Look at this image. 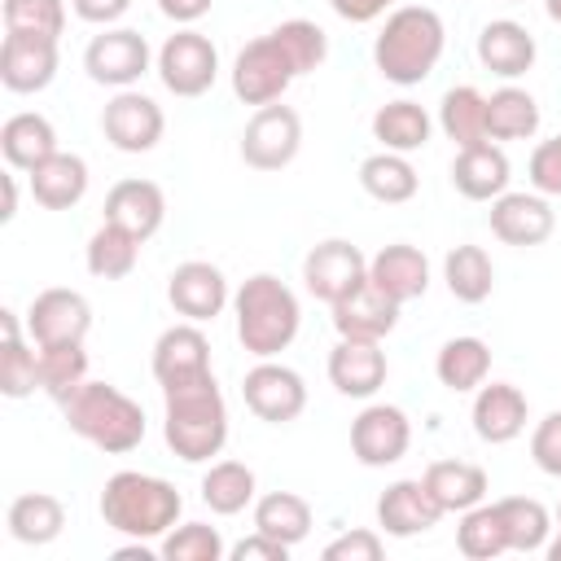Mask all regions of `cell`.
Instances as JSON below:
<instances>
[{
  "label": "cell",
  "instance_id": "e0dca14e",
  "mask_svg": "<svg viewBox=\"0 0 561 561\" xmlns=\"http://www.w3.org/2000/svg\"><path fill=\"white\" fill-rule=\"evenodd\" d=\"M557 228V210L543 193H500L491 202V232L504 241V245H543Z\"/></svg>",
  "mask_w": 561,
  "mask_h": 561
},
{
  "label": "cell",
  "instance_id": "f1b7e54d",
  "mask_svg": "<svg viewBox=\"0 0 561 561\" xmlns=\"http://www.w3.org/2000/svg\"><path fill=\"white\" fill-rule=\"evenodd\" d=\"M421 482L430 486V495L438 500L443 513H465V508L482 504L486 500V486H491L486 482V469L473 465V460H434L421 473Z\"/></svg>",
  "mask_w": 561,
  "mask_h": 561
},
{
  "label": "cell",
  "instance_id": "11a10c76",
  "mask_svg": "<svg viewBox=\"0 0 561 561\" xmlns=\"http://www.w3.org/2000/svg\"><path fill=\"white\" fill-rule=\"evenodd\" d=\"M543 552H548V561H561V526H557V539L543 543Z\"/></svg>",
  "mask_w": 561,
  "mask_h": 561
},
{
  "label": "cell",
  "instance_id": "f5cc1de1",
  "mask_svg": "<svg viewBox=\"0 0 561 561\" xmlns=\"http://www.w3.org/2000/svg\"><path fill=\"white\" fill-rule=\"evenodd\" d=\"M210 4L215 0H158V13L171 18L175 26H193V22H202L210 13Z\"/></svg>",
  "mask_w": 561,
  "mask_h": 561
},
{
  "label": "cell",
  "instance_id": "ffe728a7",
  "mask_svg": "<svg viewBox=\"0 0 561 561\" xmlns=\"http://www.w3.org/2000/svg\"><path fill=\"white\" fill-rule=\"evenodd\" d=\"M399 307L386 289H377L373 280H364L359 289H351L346 298H337L329 311H333V329L337 337H364V342H381L386 333H394L399 324Z\"/></svg>",
  "mask_w": 561,
  "mask_h": 561
},
{
  "label": "cell",
  "instance_id": "ab89813d",
  "mask_svg": "<svg viewBox=\"0 0 561 561\" xmlns=\"http://www.w3.org/2000/svg\"><path fill=\"white\" fill-rule=\"evenodd\" d=\"M254 530L294 548L311 535V504L298 491H267L254 500Z\"/></svg>",
  "mask_w": 561,
  "mask_h": 561
},
{
  "label": "cell",
  "instance_id": "4316f807",
  "mask_svg": "<svg viewBox=\"0 0 561 561\" xmlns=\"http://www.w3.org/2000/svg\"><path fill=\"white\" fill-rule=\"evenodd\" d=\"M26 180H31V197H35L44 210H70V206L83 202L92 175H88V162H83L79 153L57 149V153L44 158L35 171H26Z\"/></svg>",
  "mask_w": 561,
  "mask_h": 561
},
{
  "label": "cell",
  "instance_id": "603a6c76",
  "mask_svg": "<svg viewBox=\"0 0 561 561\" xmlns=\"http://www.w3.org/2000/svg\"><path fill=\"white\" fill-rule=\"evenodd\" d=\"M526 394L513 386V381H482L478 390H473V434L482 438V443H491V447H504V443H513L522 430H526Z\"/></svg>",
  "mask_w": 561,
  "mask_h": 561
},
{
  "label": "cell",
  "instance_id": "836d02e7",
  "mask_svg": "<svg viewBox=\"0 0 561 561\" xmlns=\"http://www.w3.org/2000/svg\"><path fill=\"white\" fill-rule=\"evenodd\" d=\"M0 329H4V346H0V394L4 399H26L39 390V351H31L22 342V324L18 311L4 307L0 311Z\"/></svg>",
  "mask_w": 561,
  "mask_h": 561
},
{
  "label": "cell",
  "instance_id": "30bf717a",
  "mask_svg": "<svg viewBox=\"0 0 561 561\" xmlns=\"http://www.w3.org/2000/svg\"><path fill=\"white\" fill-rule=\"evenodd\" d=\"M241 399L245 408L267 421V425H289L302 416L307 408V381L302 373H294L289 364H276V359H259L245 377H241Z\"/></svg>",
  "mask_w": 561,
  "mask_h": 561
},
{
  "label": "cell",
  "instance_id": "83f0119b",
  "mask_svg": "<svg viewBox=\"0 0 561 561\" xmlns=\"http://www.w3.org/2000/svg\"><path fill=\"white\" fill-rule=\"evenodd\" d=\"M0 153L13 171H35L44 158L57 153V127L35 110L9 114L0 127Z\"/></svg>",
  "mask_w": 561,
  "mask_h": 561
},
{
  "label": "cell",
  "instance_id": "f35d334b",
  "mask_svg": "<svg viewBox=\"0 0 561 561\" xmlns=\"http://www.w3.org/2000/svg\"><path fill=\"white\" fill-rule=\"evenodd\" d=\"M443 280L456 302H486L495 289V263L482 245H451L443 259Z\"/></svg>",
  "mask_w": 561,
  "mask_h": 561
},
{
  "label": "cell",
  "instance_id": "74e56055",
  "mask_svg": "<svg viewBox=\"0 0 561 561\" xmlns=\"http://www.w3.org/2000/svg\"><path fill=\"white\" fill-rule=\"evenodd\" d=\"M140 245H145V241H136L127 228L101 219V228L88 237L83 263H88V272H92L96 280H123V276L136 272V263H140Z\"/></svg>",
  "mask_w": 561,
  "mask_h": 561
},
{
  "label": "cell",
  "instance_id": "7dc6e473",
  "mask_svg": "<svg viewBox=\"0 0 561 561\" xmlns=\"http://www.w3.org/2000/svg\"><path fill=\"white\" fill-rule=\"evenodd\" d=\"M386 552L381 530H342L337 539L324 543V561H377Z\"/></svg>",
  "mask_w": 561,
  "mask_h": 561
},
{
  "label": "cell",
  "instance_id": "484cf974",
  "mask_svg": "<svg viewBox=\"0 0 561 561\" xmlns=\"http://www.w3.org/2000/svg\"><path fill=\"white\" fill-rule=\"evenodd\" d=\"M368 280L377 289H386L394 302H412V298H421L430 289V259L408 241L381 245L368 259Z\"/></svg>",
  "mask_w": 561,
  "mask_h": 561
},
{
  "label": "cell",
  "instance_id": "8fae6325",
  "mask_svg": "<svg viewBox=\"0 0 561 561\" xmlns=\"http://www.w3.org/2000/svg\"><path fill=\"white\" fill-rule=\"evenodd\" d=\"M101 131L118 153H149L167 131V114H162V105L153 96H145L136 88H123V92H114L105 101Z\"/></svg>",
  "mask_w": 561,
  "mask_h": 561
},
{
  "label": "cell",
  "instance_id": "c3c4849f",
  "mask_svg": "<svg viewBox=\"0 0 561 561\" xmlns=\"http://www.w3.org/2000/svg\"><path fill=\"white\" fill-rule=\"evenodd\" d=\"M530 460L548 473V478H561V408L548 412L535 434H530Z\"/></svg>",
  "mask_w": 561,
  "mask_h": 561
},
{
  "label": "cell",
  "instance_id": "6f0895ef",
  "mask_svg": "<svg viewBox=\"0 0 561 561\" xmlns=\"http://www.w3.org/2000/svg\"><path fill=\"white\" fill-rule=\"evenodd\" d=\"M557 522H561V504H557Z\"/></svg>",
  "mask_w": 561,
  "mask_h": 561
},
{
  "label": "cell",
  "instance_id": "bcb514c9",
  "mask_svg": "<svg viewBox=\"0 0 561 561\" xmlns=\"http://www.w3.org/2000/svg\"><path fill=\"white\" fill-rule=\"evenodd\" d=\"M526 175H530V188H535V193H543V197H561V136L535 145Z\"/></svg>",
  "mask_w": 561,
  "mask_h": 561
},
{
  "label": "cell",
  "instance_id": "d4e9b609",
  "mask_svg": "<svg viewBox=\"0 0 561 561\" xmlns=\"http://www.w3.org/2000/svg\"><path fill=\"white\" fill-rule=\"evenodd\" d=\"M202 373H210L206 333L193 320L162 329L158 342H153V381L158 386H175V381H188V377H202Z\"/></svg>",
  "mask_w": 561,
  "mask_h": 561
},
{
  "label": "cell",
  "instance_id": "9c48e42d",
  "mask_svg": "<svg viewBox=\"0 0 561 561\" xmlns=\"http://www.w3.org/2000/svg\"><path fill=\"white\" fill-rule=\"evenodd\" d=\"M302 149V118L294 105L285 101H272V105H259L241 131V158L245 167L254 171H280L298 158Z\"/></svg>",
  "mask_w": 561,
  "mask_h": 561
},
{
  "label": "cell",
  "instance_id": "7c38bea8",
  "mask_svg": "<svg viewBox=\"0 0 561 561\" xmlns=\"http://www.w3.org/2000/svg\"><path fill=\"white\" fill-rule=\"evenodd\" d=\"M364 280H368V259H364L359 245H351L342 237H329V241H320V245H311L302 254V285H307V294L329 302V307L337 298H346L351 289H359Z\"/></svg>",
  "mask_w": 561,
  "mask_h": 561
},
{
  "label": "cell",
  "instance_id": "8992f818",
  "mask_svg": "<svg viewBox=\"0 0 561 561\" xmlns=\"http://www.w3.org/2000/svg\"><path fill=\"white\" fill-rule=\"evenodd\" d=\"M294 79H298V66L289 61L285 44L272 31L259 35V39H250L237 53V61H232V92H237V101H245L254 110L280 101Z\"/></svg>",
  "mask_w": 561,
  "mask_h": 561
},
{
  "label": "cell",
  "instance_id": "52a82bcc",
  "mask_svg": "<svg viewBox=\"0 0 561 561\" xmlns=\"http://www.w3.org/2000/svg\"><path fill=\"white\" fill-rule=\"evenodd\" d=\"M153 70L171 96H202V92H210V83L219 75V48L210 44V35L184 26L162 39Z\"/></svg>",
  "mask_w": 561,
  "mask_h": 561
},
{
  "label": "cell",
  "instance_id": "4fadbf2b",
  "mask_svg": "<svg viewBox=\"0 0 561 561\" xmlns=\"http://www.w3.org/2000/svg\"><path fill=\"white\" fill-rule=\"evenodd\" d=\"M412 447V421L394 403H368L351 421V451L364 469H386L399 465Z\"/></svg>",
  "mask_w": 561,
  "mask_h": 561
},
{
  "label": "cell",
  "instance_id": "3957f363",
  "mask_svg": "<svg viewBox=\"0 0 561 561\" xmlns=\"http://www.w3.org/2000/svg\"><path fill=\"white\" fill-rule=\"evenodd\" d=\"M232 320H237V342L245 346V355L276 359L298 337L302 307H298V294L280 276L254 272L232 294Z\"/></svg>",
  "mask_w": 561,
  "mask_h": 561
},
{
  "label": "cell",
  "instance_id": "ac0fdd59",
  "mask_svg": "<svg viewBox=\"0 0 561 561\" xmlns=\"http://www.w3.org/2000/svg\"><path fill=\"white\" fill-rule=\"evenodd\" d=\"M438 517H443V508H438V500L430 495V486L421 478H399V482H390L377 495V526H381V535L412 539V535L434 530Z\"/></svg>",
  "mask_w": 561,
  "mask_h": 561
},
{
  "label": "cell",
  "instance_id": "cb8c5ba5",
  "mask_svg": "<svg viewBox=\"0 0 561 561\" xmlns=\"http://www.w3.org/2000/svg\"><path fill=\"white\" fill-rule=\"evenodd\" d=\"M473 53H478L482 70H491V75H500V79H522V75L535 66L539 44H535V35H530L522 22L495 18V22H486V26L478 31Z\"/></svg>",
  "mask_w": 561,
  "mask_h": 561
},
{
  "label": "cell",
  "instance_id": "9f6ffc18",
  "mask_svg": "<svg viewBox=\"0 0 561 561\" xmlns=\"http://www.w3.org/2000/svg\"><path fill=\"white\" fill-rule=\"evenodd\" d=\"M543 9H548V18L561 26V0H543Z\"/></svg>",
  "mask_w": 561,
  "mask_h": 561
},
{
  "label": "cell",
  "instance_id": "e575fe53",
  "mask_svg": "<svg viewBox=\"0 0 561 561\" xmlns=\"http://www.w3.org/2000/svg\"><path fill=\"white\" fill-rule=\"evenodd\" d=\"M359 188L373 197V202H386V206H399V202H412L416 188H421V175L416 167L408 162V153H368L359 162Z\"/></svg>",
  "mask_w": 561,
  "mask_h": 561
},
{
  "label": "cell",
  "instance_id": "ee69618b",
  "mask_svg": "<svg viewBox=\"0 0 561 561\" xmlns=\"http://www.w3.org/2000/svg\"><path fill=\"white\" fill-rule=\"evenodd\" d=\"M158 552L167 561H219L228 548H224V535L206 522H180L171 526L162 539H158Z\"/></svg>",
  "mask_w": 561,
  "mask_h": 561
},
{
  "label": "cell",
  "instance_id": "60d3db41",
  "mask_svg": "<svg viewBox=\"0 0 561 561\" xmlns=\"http://www.w3.org/2000/svg\"><path fill=\"white\" fill-rule=\"evenodd\" d=\"M83 381H88V351H83V342L39 346V390L53 403H66Z\"/></svg>",
  "mask_w": 561,
  "mask_h": 561
},
{
  "label": "cell",
  "instance_id": "7402d4cb",
  "mask_svg": "<svg viewBox=\"0 0 561 561\" xmlns=\"http://www.w3.org/2000/svg\"><path fill=\"white\" fill-rule=\"evenodd\" d=\"M105 219L127 228L136 241H149L167 219V193L153 180L127 175L105 193Z\"/></svg>",
  "mask_w": 561,
  "mask_h": 561
},
{
  "label": "cell",
  "instance_id": "2e32d148",
  "mask_svg": "<svg viewBox=\"0 0 561 561\" xmlns=\"http://www.w3.org/2000/svg\"><path fill=\"white\" fill-rule=\"evenodd\" d=\"M57 66H61L57 39L4 31V44H0V83L9 92H22V96L44 92L57 79Z\"/></svg>",
  "mask_w": 561,
  "mask_h": 561
},
{
  "label": "cell",
  "instance_id": "b9f144b4",
  "mask_svg": "<svg viewBox=\"0 0 561 561\" xmlns=\"http://www.w3.org/2000/svg\"><path fill=\"white\" fill-rule=\"evenodd\" d=\"M456 548L469 561H491V557L508 552V530H504L500 504H473V508H465L460 513V526H456Z\"/></svg>",
  "mask_w": 561,
  "mask_h": 561
},
{
  "label": "cell",
  "instance_id": "d590c367",
  "mask_svg": "<svg viewBox=\"0 0 561 561\" xmlns=\"http://www.w3.org/2000/svg\"><path fill=\"white\" fill-rule=\"evenodd\" d=\"M9 535L18 539V543H26V548H44V543H53L57 535H61V526H66V508H61V500L57 495H48V491H26V495H18L13 504H9Z\"/></svg>",
  "mask_w": 561,
  "mask_h": 561
},
{
  "label": "cell",
  "instance_id": "5b68a950",
  "mask_svg": "<svg viewBox=\"0 0 561 561\" xmlns=\"http://www.w3.org/2000/svg\"><path fill=\"white\" fill-rule=\"evenodd\" d=\"M61 412H66V425L83 443L101 447L105 456H127L145 443V408L110 381H83L61 403Z\"/></svg>",
  "mask_w": 561,
  "mask_h": 561
},
{
  "label": "cell",
  "instance_id": "4dcf8cb0",
  "mask_svg": "<svg viewBox=\"0 0 561 561\" xmlns=\"http://www.w3.org/2000/svg\"><path fill=\"white\" fill-rule=\"evenodd\" d=\"M430 131H434V118L425 105L399 96V101H386L377 114H373V140H381V149L390 153H416L430 145Z\"/></svg>",
  "mask_w": 561,
  "mask_h": 561
},
{
  "label": "cell",
  "instance_id": "ba28073f",
  "mask_svg": "<svg viewBox=\"0 0 561 561\" xmlns=\"http://www.w3.org/2000/svg\"><path fill=\"white\" fill-rule=\"evenodd\" d=\"M149 61H153L149 39H145L140 31H131V26H105V31L92 35L88 48H83V70H88V79L101 83V88H114V92L136 88L140 75H149Z\"/></svg>",
  "mask_w": 561,
  "mask_h": 561
},
{
  "label": "cell",
  "instance_id": "44dd1931",
  "mask_svg": "<svg viewBox=\"0 0 561 561\" xmlns=\"http://www.w3.org/2000/svg\"><path fill=\"white\" fill-rule=\"evenodd\" d=\"M508 180H513V167H508V153L495 140L465 145L451 158V184L469 202H495L500 193H508Z\"/></svg>",
  "mask_w": 561,
  "mask_h": 561
},
{
  "label": "cell",
  "instance_id": "d6a6232c",
  "mask_svg": "<svg viewBox=\"0 0 561 561\" xmlns=\"http://www.w3.org/2000/svg\"><path fill=\"white\" fill-rule=\"evenodd\" d=\"M539 101L517 88V83H504L486 96V140H530L539 131Z\"/></svg>",
  "mask_w": 561,
  "mask_h": 561
},
{
  "label": "cell",
  "instance_id": "f907efd6",
  "mask_svg": "<svg viewBox=\"0 0 561 561\" xmlns=\"http://www.w3.org/2000/svg\"><path fill=\"white\" fill-rule=\"evenodd\" d=\"M329 4H333V13H337L342 22H355V26L377 22V18H386L390 9H399V0H329Z\"/></svg>",
  "mask_w": 561,
  "mask_h": 561
},
{
  "label": "cell",
  "instance_id": "8d00e7d4",
  "mask_svg": "<svg viewBox=\"0 0 561 561\" xmlns=\"http://www.w3.org/2000/svg\"><path fill=\"white\" fill-rule=\"evenodd\" d=\"M438 131H443L456 149L486 140V96H482L473 83L447 88L443 101H438Z\"/></svg>",
  "mask_w": 561,
  "mask_h": 561
},
{
  "label": "cell",
  "instance_id": "9a60e30c",
  "mask_svg": "<svg viewBox=\"0 0 561 561\" xmlns=\"http://www.w3.org/2000/svg\"><path fill=\"white\" fill-rule=\"evenodd\" d=\"M167 302L175 307V316H184L193 324H206V320L224 316V307L232 302L228 276L206 259H188L167 276Z\"/></svg>",
  "mask_w": 561,
  "mask_h": 561
},
{
  "label": "cell",
  "instance_id": "db71d44e",
  "mask_svg": "<svg viewBox=\"0 0 561 561\" xmlns=\"http://www.w3.org/2000/svg\"><path fill=\"white\" fill-rule=\"evenodd\" d=\"M13 215H18V180H13V175H4V210H0V219L9 224Z\"/></svg>",
  "mask_w": 561,
  "mask_h": 561
},
{
  "label": "cell",
  "instance_id": "1f68e13d",
  "mask_svg": "<svg viewBox=\"0 0 561 561\" xmlns=\"http://www.w3.org/2000/svg\"><path fill=\"white\" fill-rule=\"evenodd\" d=\"M259 500V478L250 465L241 460H215L206 473H202V504L219 517H237L245 508H254Z\"/></svg>",
  "mask_w": 561,
  "mask_h": 561
},
{
  "label": "cell",
  "instance_id": "816d5d0a",
  "mask_svg": "<svg viewBox=\"0 0 561 561\" xmlns=\"http://www.w3.org/2000/svg\"><path fill=\"white\" fill-rule=\"evenodd\" d=\"M70 9H75V18H83L92 26H114L131 9V0H70Z\"/></svg>",
  "mask_w": 561,
  "mask_h": 561
},
{
  "label": "cell",
  "instance_id": "681fc988",
  "mask_svg": "<svg viewBox=\"0 0 561 561\" xmlns=\"http://www.w3.org/2000/svg\"><path fill=\"white\" fill-rule=\"evenodd\" d=\"M228 557H232V561H285V557H289V543H280V539H272V535H263V530H254V535H245L241 543H232Z\"/></svg>",
  "mask_w": 561,
  "mask_h": 561
},
{
  "label": "cell",
  "instance_id": "d6986e66",
  "mask_svg": "<svg viewBox=\"0 0 561 561\" xmlns=\"http://www.w3.org/2000/svg\"><path fill=\"white\" fill-rule=\"evenodd\" d=\"M386 373H390V364H386L381 342L337 337V346L329 351V381L346 399H373L386 386Z\"/></svg>",
  "mask_w": 561,
  "mask_h": 561
},
{
  "label": "cell",
  "instance_id": "5bb4252c",
  "mask_svg": "<svg viewBox=\"0 0 561 561\" xmlns=\"http://www.w3.org/2000/svg\"><path fill=\"white\" fill-rule=\"evenodd\" d=\"M92 329V302L79 289H39L26 307V333L35 346H57V342H83Z\"/></svg>",
  "mask_w": 561,
  "mask_h": 561
},
{
  "label": "cell",
  "instance_id": "f6af8a7d",
  "mask_svg": "<svg viewBox=\"0 0 561 561\" xmlns=\"http://www.w3.org/2000/svg\"><path fill=\"white\" fill-rule=\"evenodd\" d=\"M4 31L61 39V31H66V0H4Z\"/></svg>",
  "mask_w": 561,
  "mask_h": 561
},
{
  "label": "cell",
  "instance_id": "680465c9",
  "mask_svg": "<svg viewBox=\"0 0 561 561\" xmlns=\"http://www.w3.org/2000/svg\"><path fill=\"white\" fill-rule=\"evenodd\" d=\"M508 4H522V0H508Z\"/></svg>",
  "mask_w": 561,
  "mask_h": 561
},
{
  "label": "cell",
  "instance_id": "7a4b0ae2",
  "mask_svg": "<svg viewBox=\"0 0 561 561\" xmlns=\"http://www.w3.org/2000/svg\"><path fill=\"white\" fill-rule=\"evenodd\" d=\"M443 48H447L443 18L430 4H399L386 13V22L373 39V66L386 83L416 88L434 75Z\"/></svg>",
  "mask_w": 561,
  "mask_h": 561
},
{
  "label": "cell",
  "instance_id": "f546056e",
  "mask_svg": "<svg viewBox=\"0 0 561 561\" xmlns=\"http://www.w3.org/2000/svg\"><path fill=\"white\" fill-rule=\"evenodd\" d=\"M434 377L451 394H469L491 377V346L482 337H447L434 355Z\"/></svg>",
  "mask_w": 561,
  "mask_h": 561
},
{
  "label": "cell",
  "instance_id": "7bdbcfd3",
  "mask_svg": "<svg viewBox=\"0 0 561 561\" xmlns=\"http://www.w3.org/2000/svg\"><path fill=\"white\" fill-rule=\"evenodd\" d=\"M495 504H500V517H504V530H508V552H539L548 543L552 517H548V508L539 500H530V495H504Z\"/></svg>",
  "mask_w": 561,
  "mask_h": 561
},
{
  "label": "cell",
  "instance_id": "6da1fadb",
  "mask_svg": "<svg viewBox=\"0 0 561 561\" xmlns=\"http://www.w3.org/2000/svg\"><path fill=\"white\" fill-rule=\"evenodd\" d=\"M162 438L184 465H202L228 443V403L215 373L162 386Z\"/></svg>",
  "mask_w": 561,
  "mask_h": 561
},
{
  "label": "cell",
  "instance_id": "277c9868",
  "mask_svg": "<svg viewBox=\"0 0 561 561\" xmlns=\"http://www.w3.org/2000/svg\"><path fill=\"white\" fill-rule=\"evenodd\" d=\"M180 513H184V500H180V491L167 478L118 469L101 486V517H105L110 530H118L127 539L153 543L171 526H180Z\"/></svg>",
  "mask_w": 561,
  "mask_h": 561
}]
</instances>
